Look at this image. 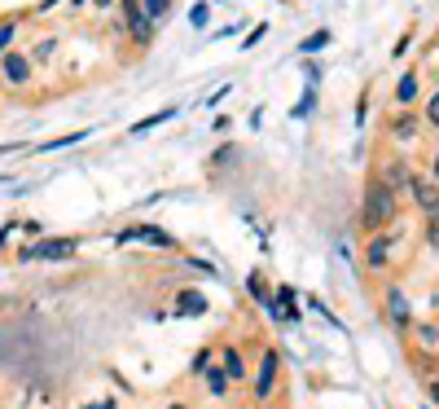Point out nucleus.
<instances>
[{
	"instance_id": "obj_1",
	"label": "nucleus",
	"mask_w": 439,
	"mask_h": 409,
	"mask_svg": "<svg viewBox=\"0 0 439 409\" xmlns=\"http://www.w3.org/2000/svg\"><path fill=\"white\" fill-rule=\"evenodd\" d=\"M360 220H365L369 234H382V229H391L400 220V198L396 190L382 181V176H374V181L365 185V207H360Z\"/></svg>"
},
{
	"instance_id": "obj_2",
	"label": "nucleus",
	"mask_w": 439,
	"mask_h": 409,
	"mask_svg": "<svg viewBox=\"0 0 439 409\" xmlns=\"http://www.w3.org/2000/svg\"><path fill=\"white\" fill-rule=\"evenodd\" d=\"M80 238H40V242H22L18 247V264H31V260H70Z\"/></svg>"
},
{
	"instance_id": "obj_3",
	"label": "nucleus",
	"mask_w": 439,
	"mask_h": 409,
	"mask_svg": "<svg viewBox=\"0 0 439 409\" xmlns=\"http://www.w3.org/2000/svg\"><path fill=\"white\" fill-rule=\"evenodd\" d=\"M277 374H281V352L268 348L264 361H260V374H255V400H260V405L273 400V392H277Z\"/></svg>"
},
{
	"instance_id": "obj_4",
	"label": "nucleus",
	"mask_w": 439,
	"mask_h": 409,
	"mask_svg": "<svg viewBox=\"0 0 439 409\" xmlns=\"http://www.w3.org/2000/svg\"><path fill=\"white\" fill-rule=\"evenodd\" d=\"M408 194H413V202H418V212H426V216L439 207V185L430 181V176L408 172Z\"/></svg>"
},
{
	"instance_id": "obj_5",
	"label": "nucleus",
	"mask_w": 439,
	"mask_h": 409,
	"mask_svg": "<svg viewBox=\"0 0 439 409\" xmlns=\"http://www.w3.org/2000/svg\"><path fill=\"white\" fill-rule=\"evenodd\" d=\"M119 5H123V22H127V27H132L137 44H149V40H154V22L145 18L141 0H119Z\"/></svg>"
},
{
	"instance_id": "obj_6",
	"label": "nucleus",
	"mask_w": 439,
	"mask_h": 409,
	"mask_svg": "<svg viewBox=\"0 0 439 409\" xmlns=\"http://www.w3.org/2000/svg\"><path fill=\"white\" fill-rule=\"evenodd\" d=\"M132 242H154L159 251H171L176 238L163 234V229H154V224H137V229H127V234H119V247H132Z\"/></svg>"
},
{
	"instance_id": "obj_7",
	"label": "nucleus",
	"mask_w": 439,
	"mask_h": 409,
	"mask_svg": "<svg viewBox=\"0 0 439 409\" xmlns=\"http://www.w3.org/2000/svg\"><path fill=\"white\" fill-rule=\"evenodd\" d=\"M386 321L396 330H408L413 326V309H408V295L400 286H386Z\"/></svg>"
},
{
	"instance_id": "obj_8",
	"label": "nucleus",
	"mask_w": 439,
	"mask_h": 409,
	"mask_svg": "<svg viewBox=\"0 0 439 409\" xmlns=\"http://www.w3.org/2000/svg\"><path fill=\"white\" fill-rule=\"evenodd\" d=\"M391 247H396V238H386V229H382V234H369V242H365V264H369V269H386V264H391Z\"/></svg>"
},
{
	"instance_id": "obj_9",
	"label": "nucleus",
	"mask_w": 439,
	"mask_h": 409,
	"mask_svg": "<svg viewBox=\"0 0 439 409\" xmlns=\"http://www.w3.org/2000/svg\"><path fill=\"white\" fill-rule=\"evenodd\" d=\"M0 75L9 84H27L31 80V58L27 53H0Z\"/></svg>"
},
{
	"instance_id": "obj_10",
	"label": "nucleus",
	"mask_w": 439,
	"mask_h": 409,
	"mask_svg": "<svg viewBox=\"0 0 439 409\" xmlns=\"http://www.w3.org/2000/svg\"><path fill=\"white\" fill-rule=\"evenodd\" d=\"M220 370L228 374V383H242V378H246V356H242L238 343H224V348H220Z\"/></svg>"
},
{
	"instance_id": "obj_11",
	"label": "nucleus",
	"mask_w": 439,
	"mask_h": 409,
	"mask_svg": "<svg viewBox=\"0 0 439 409\" xmlns=\"http://www.w3.org/2000/svg\"><path fill=\"white\" fill-rule=\"evenodd\" d=\"M418 115H413V106H400L396 110V119H391V137L396 141H418Z\"/></svg>"
},
{
	"instance_id": "obj_12",
	"label": "nucleus",
	"mask_w": 439,
	"mask_h": 409,
	"mask_svg": "<svg viewBox=\"0 0 439 409\" xmlns=\"http://www.w3.org/2000/svg\"><path fill=\"white\" fill-rule=\"evenodd\" d=\"M206 313V295L202 291H180L176 295V317H202Z\"/></svg>"
},
{
	"instance_id": "obj_13",
	"label": "nucleus",
	"mask_w": 439,
	"mask_h": 409,
	"mask_svg": "<svg viewBox=\"0 0 439 409\" xmlns=\"http://www.w3.org/2000/svg\"><path fill=\"white\" fill-rule=\"evenodd\" d=\"M180 115V106H163V110H154L149 119H141V123H132V137H141V133H149V128H159V123H167V119H176Z\"/></svg>"
},
{
	"instance_id": "obj_14",
	"label": "nucleus",
	"mask_w": 439,
	"mask_h": 409,
	"mask_svg": "<svg viewBox=\"0 0 439 409\" xmlns=\"http://www.w3.org/2000/svg\"><path fill=\"white\" fill-rule=\"evenodd\" d=\"M413 97H418V75H404V80L396 84V106H413Z\"/></svg>"
},
{
	"instance_id": "obj_15",
	"label": "nucleus",
	"mask_w": 439,
	"mask_h": 409,
	"mask_svg": "<svg viewBox=\"0 0 439 409\" xmlns=\"http://www.w3.org/2000/svg\"><path fill=\"white\" fill-rule=\"evenodd\" d=\"M408 172H413V167H404V163H386V176H382V181L391 185V190H408Z\"/></svg>"
},
{
	"instance_id": "obj_16",
	"label": "nucleus",
	"mask_w": 439,
	"mask_h": 409,
	"mask_svg": "<svg viewBox=\"0 0 439 409\" xmlns=\"http://www.w3.org/2000/svg\"><path fill=\"white\" fill-rule=\"evenodd\" d=\"M206 392H211V396H228V374L216 370V366H206Z\"/></svg>"
},
{
	"instance_id": "obj_17",
	"label": "nucleus",
	"mask_w": 439,
	"mask_h": 409,
	"mask_svg": "<svg viewBox=\"0 0 439 409\" xmlns=\"http://www.w3.org/2000/svg\"><path fill=\"white\" fill-rule=\"evenodd\" d=\"M141 9H145L149 22H163V18L171 14V0H141Z\"/></svg>"
},
{
	"instance_id": "obj_18",
	"label": "nucleus",
	"mask_w": 439,
	"mask_h": 409,
	"mask_svg": "<svg viewBox=\"0 0 439 409\" xmlns=\"http://www.w3.org/2000/svg\"><path fill=\"white\" fill-rule=\"evenodd\" d=\"M246 286H250V295L260 299V304H268V286H264V277H260V273H250V277H246Z\"/></svg>"
},
{
	"instance_id": "obj_19",
	"label": "nucleus",
	"mask_w": 439,
	"mask_h": 409,
	"mask_svg": "<svg viewBox=\"0 0 439 409\" xmlns=\"http://www.w3.org/2000/svg\"><path fill=\"white\" fill-rule=\"evenodd\" d=\"M14 36H18V22H0V53H9Z\"/></svg>"
},
{
	"instance_id": "obj_20",
	"label": "nucleus",
	"mask_w": 439,
	"mask_h": 409,
	"mask_svg": "<svg viewBox=\"0 0 439 409\" xmlns=\"http://www.w3.org/2000/svg\"><path fill=\"white\" fill-rule=\"evenodd\" d=\"M329 40H334V36H329V31H317V36H312V40H303V53H317V48H325V44H329Z\"/></svg>"
},
{
	"instance_id": "obj_21",
	"label": "nucleus",
	"mask_w": 439,
	"mask_h": 409,
	"mask_svg": "<svg viewBox=\"0 0 439 409\" xmlns=\"http://www.w3.org/2000/svg\"><path fill=\"white\" fill-rule=\"evenodd\" d=\"M189 22H194V27L202 31L206 22H211V9H206V5H194V9H189Z\"/></svg>"
},
{
	"instance_id": "obj_22",
	"label": "nucleus",
	"mask_w": 439,
	"mask_h": 409,
	"mask_svg": "<svg viewBox=\"0 0 439 409\" xmlns=\"http://www.w3.org/2000/svg\"><path fill=\"white\" fill-rule=\"evenodd\" d=\"M317 106V88H307L303 93V101H299V106H295V115H307V110H312Z\"/></svg>"
},
{
	"instance_id": "obj_23",
	"label": "nucleus",
	"mask_w": 439,
	"mask_h": 409,
	"mask_svg": "<svg viewBox=\"0 0 439 409\" xmlns=\"http://www.w3.org/2000/svg\"><path fill=\"white\" fill-rule=\"evenodd\" d=\"M426 123H430V128H439V93L430 97V106H426Z\"/></svg>"
},
{
	"instance_id": "obj_24",
	"label": "nucleus",
	"mask_w": 439,
	"mask_h": 409,
	"mask_svg": "<svg viewBox=\"0 0 439 409\" xmlns=\"http://www.w3.org/2000/svg\"><path fill=\"white\" fill-rule=\"evenodd\" d=\"M53 48H58V40H53V36H48V40H40V44H36V58H48Z\"/></svg>"
},
{
	"instance_id": "obj_25",
	"label": "nucleus",
	"mask_w": 439,
	"mask_h": 409,
	"mask_svg": "<svg viewBox=\"0 0 439 409\" xmlns=\"http://www.w3.org/2000/svg\"><path fill=\"white\" fill-rule=\"evenodd\" d=\"M206 366H211V348H202V352H198V356H194V370H198V374H202V370H206Z\"/></svg>"
},
{
	"instance_id": "obj_26",
	"label": "nucleus",
	"mask_w": 439,
	"mask_h": 409,
	"mask_svg": "<svg viewBox=\"0 0 439 409\" xmlns=\"http://www.w3.org/2000/svg\"><path fill=\"white\" fill-rule=\"evenodd\" d=\"M264 31H268V27H255V31H250V36H246L242 44H246V48H250V44H260V40H264Z\"/></svg>"
},
{
	"instance_id": "obj_27",
	"label": "nucleus",
	"mask_w": 439,
	"mask_h": 409,
	"mask_svg": "<svg viewBox=\"0 0 439 409\" xmlns=\"http://www.w3.org/2000/svg\"><path fill=\"white\" fill-rule=\"evenodd\" d=\"M426 388H430V400L439 405V378H430V383H426Z\"/></svg>"
},
{
	"instance_id": "obj_28",
	"label": "nucleus",
	"mask_w": 439,
	"mask_h": 409,
	"mask_svg": "<svg viewBox=\"0 0 439 409\" xmlns=\"http://www.w3.org/2000/svg\"><path fill=\"white\" fill-rule=\"evenodd\" d=\"M430 181L439 185V155H435V163H430Z\"/></svg>"
},
{
	"instance_id": "obj_29",
	"label": "nucleus",
	"mask_w": 439,
	"mask_h": 409,
	"mask_svg": "<svg viewBox=\"0 0 439 409\" xmlns=\"http://www.w3.org/2000/svg\"><path fill=\"white\" fill-rule=\"evenodd\" d=\"M92 5H97V9H110V5H115V0H92Z\"/></svg>"
},
{
	"instance_id": "obj_30",
	"label": "nucleus",
	"mask_w": 439,
	"mask_h": 409,
	"mask_svg": "<svg viewBox=\"0 0 439 409\" xmlns=\"http://www.w3.org/2000/svg\"><path fill=\"white\" fill-rule=\"evenodd\" d=\"M430 224H435V234H439V207H435V212H430Z\"/></svg>"
},
{
	"instance_id": "obj_31",
	"label": "nucleus",
	"mask_w": 439,
	"mask_h": 409,
	"mask_svg": "<svg viewBox=\"0 0 439 409\" xmlns=\"http://www.w3.org/2000/svg\"><path fill=\"white\" fill-rule=\"evenodd\" d=\"M70 5H75V9H80V5H88V0H70Z\"/></svg>"
},
{
	"instance_id": "obj_32",
	"label": "nucleus",
	"mask_w": 439,
	"mask_h": 409,
	"mask_svg": "<svg viewBox=\"0 0 439 409\" xmlns=\"http://www.w3.org/2000/svg\"><path fill=\"white\" fill-rule=\"evenodd\" d=\"M167 409H185V405H167Z\"/></svg>"
}]
</instances>
